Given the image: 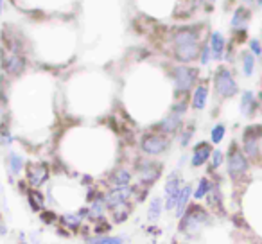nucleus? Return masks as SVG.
Returning a JSON list of instances; mask_svg holds the SVG:
<instances>
[{"label": "nucleus", "instance_id": "nucleus-36", "mask_svg": "<svg viewBox=\"0 0 262 244\" xmlns=\"http://www.w3.org/2000/svg\"><path fill=\"white\" fill-rule=\"evenodd\" d=\"M258 2H260V4H262V0H258Z\"/></svg>", "mask_w": 262, "mask_h": 244}, {"label": "nucleus", "instance_id": "nucleus-35", "mask_svg": "<svg viewBox=\"0 0 262 244\" xmlns=\"http://www.w3.org/2000/svg\"><path fill=\"white\" fill-rule=\"evenodd\" d=\"M0 13H2V0H0Z\"/></svg>", "mask_w": 262, "mask_h": 244}, {"label": "nucleus", "instance_id": "nucleus-22", "mask_svg": "<svg viewBox=\"0 0 262 244\" xmlns=\"http://www.w3.org/2000/svg\"><path fill=\"white\" fill-rule=\"evenodd\" d=\"M212 185H214V183H212L208 178H201L200 183H198V187L194 189V194H192L194 199L200 201V199H203V197H207L208 192L212 190Z\"/></svg>", "mask_w": 262, "mask_h": 244}, {"label": "nucleus", "instance_id": "nucleus-37", "mask_svg": "<svg viewBox=\"0 0 262 244\" xmlns=\"http://www.w3.org/2000/svg\"><path fill=\"white\" fill-rule=\"evenodd\" d=\"M22 244H27V242H22Z\"/></svg>", "mask_w": 262, "mask_h": 244}, {"label": "nucleus", "instance_id": "nucleus-15", "mask_svg": "<svg viewBox=\"0 0 262 244\" xmlns=\"http://www.w3.org/2000/svg\"><path fill=\"white\" fill-rule=\"evenodd\" d=\"M194 190H192V185H183L182 192H180V197H178V205H176V217L182 219L185 210L189 208V203H190V197H192Z\"/></svg>", "mask_w": 262, "mask_h": 244}, {"label": "nucleus", "instance_id": "nucleus-20", "mask_svg": "<svg viewBox=\"0 0 262 244\" xmlns=\"http://www.w3.org/2000/svg\"><path fill=\"white\" fill-rule=\"evenodd\" d=\"M162 210H164V199L162 197H153L149 203V208H147V219L149 221H158L162 215Z\"/></svg>", "mask_w": 262, "mask_h": 244}, {"label": "nucleus", "instance_id": "nucleus-19", "mask_svg": "<svg viewBox=\"0 0 262 244\" xmlns=\"http://www.w3.org/2000/svg\"><path fill=\"white\" fill-rule=\"evenodd\" d=\"M86 244H124L122 237H112V235H86L84 237Z\"/></svg>", "mask_w": 262, "mask_h": 244}, {"label": "nucleus", "instance_id": "nucleus-12", "mask_svg": "<svg viewBox=\"0 0 262 244\" xmlns=\"http://www.w3.org/2000/svg\"><path fill=\"white\" fill-rule=\"evenodd\" d=\"M88 217V208H83L79 212H69V214H63L59 217V223H61L63 228L67 230H79V226L83 225V219Z\"/></svg>", "mask_w": 262, "mask_h": 244}, {"label": "nucleus", "instance_id": "nucleus-26", "mask_svg": "<svg viewBox=\"0 0 262 244\" xmlns=\"http://www.w3.org/2000/svg\"><path fill=\"white\" fill-rule=\"evenodd\" d=\"M250 20V13H248L246 8H239L233 15V20H232V26L233 27H243L244 24Z\"/></svg>", "mask_w": 262, "mask_h": 244}, {"label": "nucleus", "instance_id": "nucleus-29", "mask_svg": "<svg viewBox=\"0 0 262 244\" xmlns=\"http://www.w3.org/2000/svg\"><path fill=\"white\" fill-rule=\"evenodd\" d=\"M225 133H226V128L223 124L214 126V129H212V133H210L212 144H219V142H221V140L225 139Z\"/></svg>", "mask_w": 262, "mask_h": 244}, {"label": "nucleus", "instance_id": "nucleus-10", "mask_svg": "<svg viewBox=\"0 0 262 244\" xmlns=\"http://www.w3.org/2000/svg\"><path fill=\"white\" fill-rule=\"evenodd\" d=\"M200 45H198V41H190V43H180L176 45L174 49V56L178 61L182 63H190L194 61V59L200 56Z\"/></svg>", "mask_w": 262, "mask_h": 244}, {"label": "nucleus", "instance_id": "nucleus-18", "mask_svg": "<svg viewBox=\"0 0 262 244\" xmlns=\"http://www.w3.org/2000/svg\"><path fill=\"white\" fill-rule=\"evenodd\" d=\"M207 97H208V88L205 86V84H200V86L194 90L192 108L194 109H203L205 104H207Z\"/></svg>", "mask_w": 262, "mask_h": 244}, {"label": "nucleus", "instance_id": "nucleus-21", "mask_svg": "<svg viewBox=\"0 0 262 244\" xmlns=\"http://www.w3.org/2000/svg\"><path fill=\"white\" fill-rule=\"evenodd\" d=\"M210 51H212V56H214L215 59H221L223 51H225V38H223L219 33L212 34V38H210Z\"/></svg>", "mask_w": 262, "mask_h": 244}, {"label": "nucleus", "instance_id": "nucleus-4", "mask_svg": "<svg viewBox=\"0 0 262 244\" xmlns=\"http://www.w3.org/2000/svg\"><path fill=\"white\" fill-rule=\"evenodd\" d=\"M137 176L140 185L151 187L162 176V164L153 160H142L137 164Z\"/></svg>", "mask_w": 262, "mask_h": 244}, {"label": "nucleus", "instance_id": "nucleus-38", "mask_svg": "<svg viewBox=\"0 0 262 244\" xmlns=\"http://www.w3.org/2000/svg\"><path fill=\"white\" fill-rule=\"evenodd\" d=\"M174 244H178V242H174Z\"/></svg>", "mask_w": 262, "mask_h": 244}, {"label": "nucleus", "instance_id": "nucleus-33", "mask_svg": "<svg viewBox=\"0 0 262 244\" xmlns=\"http://www.w3.org/2000/svg\"><path fill=\"white\" fill-rule=\"evenodd\" d=\"M192 131H194V129H192V128H189L185 133H183V137H182V146H187V144H189L190 137H192Z\"/></svg>", "mask_w": 262, "mask_h": 244}, {"label": "nucleus", "instance_id": "nucleus-31", "mask_svg": "<svg viewBox=\"0 0 262 244\" xmlns=\"http://www.w3.org/2000/svg\"><path fill=\"white\" fill-rule=\"evenodd\" d=\"M243 66H244V74L246 76H251L253 74V66H255V59H253V56L250 54V52H246V54L243 56Z\"/></svg>", "mask_w": 262, "mask_h": 244}, {"label": "nucleus", "instance_id": "nucleus-3", "mask_svg": "<svg viewBox=\"0 0 262 244\" xmlns=\"http://www.w3.org/2000/svg\"><path fill=\"white\" fill-rule=\"evenodd\" d=\"M214 86H215V92H217L221 97L228 99V97H233L237 94V83L235 79L232 77L228 69L225 66H219L217 72H215V77H214Z\"/></svg>", "mask_w": 262, "mask_h": 244}, {"label": "nucleus", "instance_id": "nucleus-6", "mask_svg": "<svg viewBox=\"0 0 262 244\" xmlns=\"http://www.w3.org/2000/svg\"><path fill=\"white\" fill-rule=\"evenodd\" d=\"M167 147H169V140L164 135H160V133H147L140 140V149H142V153L149 154V157L162 154Z\"/></svg>", "mask_w": 262, "mask_h": 244}, {"label": "nucleus", "instance_id": "nucleus-7", "mask_svg": "<svg viewBox=\"0 0 262 244\" xmlns=\"http://www.w3.org/2000/svg\"><path fill=\"white\" fill-rule=\"evenodd\" d=\"M183 185H182V178L180 174H171L165 182V201H164V208L165 210H174L176 205H178V197L182 192Z\"/></svg>", "mask_w": 262, "mask_h": 244}, {"label": "nucleus", "instance_id": "nucleus-5", "mask_svg": "<svg viewBox=\"0 0 262 244\" xmlns=\"http://www.w3.org/2000/svg\"><path fill=\"white\" fill-rule=\"evenodd\" d=\"M172 79H174L176 84V92L180 94H187L190 88L194 86L198 79V70L190 69V66H178V69L172 70Z\"/></svg>", "mask_w": 262, "mask_h": 244}, {"label": "nucleus", "instance_id": "nucleus-17", "mask_svg": "<svg viewBox=\"0 0 262 244\" xmlns=\"http://www.w3.org/2000/svg\"><path fill=\"white\" fill-rule=\"evenodd\" d=\"M255 109H257V101H255V95L251 94V92H244L243 99H241V112H243V115H246V117L253 115Z\"/></svg>", "mask_w": 262, "mask_h": 244}, {"label": "nucleus", "instance_id": "nucleus-16", "mask_svg": "<svg viewBox=\"0 0 262 244\" xmlns=\"http://www.w3.org/2000/svg\"><path fill=\"white\" fill-rule=\"evenodd\" d=\"M180 126H182V119H180L178 115H169L165 117L164 120L160 122V126H158V129H160L162 133H165V135H172V133H176L180 129Z\"/></svg>", "mask_w": 262, "mask_h": 244}, {"label": "nucleus", "instance_id": "nucleus-23", "mask_svg": "<svg viewBox=\"0 0 262 244\" xmlns=\"http://www.w3.org/2000/svg\"><path fill=\"white\" fill-rule=\"evenodd\" d=\"M244 154L248 158H257L260 154V147H258V140L257 139H246L244 137Z\"/></svg>", "mask_w": 262, "mask_h": 244}, {"label": "nucleus", "instance_id": "nucleus-27", "mask_svg": "<svg viewBox=\"0 0 262 244\" xmlns=\"http://www.w3.org/2000/svg\"><path fill=\"white\" fill-rule=\"evenodd\" d=\"M24 169V160L20 154L16 153H11L9 154V171L13 172V174H20Z\"/></svg>", "mask_w": 262, "mask_h": 244}, {"label": "nucleus", "instance_id": "nucleus-30", "mask_svg": "<svg viewBox=\"0 0 262 244\" xmlns=\"http://www.w3.org/2000/svg\"><path fill=\"white\" fill-rule=\"evenodd\" d=\"M223 160H225V154L221 153V151H214L212 153V157H210V172H214L217 167H221V164H223Z\"/></svg>", "mask_w": 262, "mask_h": 244}, {"label": "nucleus", "instance_id": "nucleus-9", "mask_svg": "<svg viewBox=\"0 0 262 244\" xmlns=\"http://www.w3.org/2000/svg\"><path fill=\"white\" fill-rule=\"evenodd\" d=\"M27 182L33 189H40L45 182L49 180V167L41 162H34V164L27 165Z\"/></svg>", "mask_w": 262, "mask_h": 244}, {"label": "nucleus", "instance_id": "nucleus-2", "mask_svg": "<svg viewBox=\"0 0 262 244\" xmlns=\"http://www.w3.org/2000/svg\"><path fill=\"white\" fill-rule=\"evenodd\" d=\"M226 169H228V176L235 182V180H241L243 176H246L248 169H250V162H248V157L235 146L232 144L228 151V158H226Z\"/></svg>", "mask_w": 262, "mask_h": 244}, {"label": "nucleus", "instance_id": "nucleus-13", "mask_svg": "<svg viewBox=\"0 0 262 244\" xmlns=\"http://www.w3.org/2000/svg\"><path fill=\"white\" fill-rule=\"evenodd\" d=\"M212 153H214V151H212V146L208 142L196 144L192 158H190V165H192V167H201V165H205L208 160H210Z\"/></svg>", "mask_w": 262, "mask_h": 244}, {"label": "nucleus", "instance_id": "nucleus-1", "mask_svg": "<svg viewBox=\"0 0 262 244\" xmlns=\"http://www.w3.org/2000/svg\"><path fill=\"white\" fill-rule=\"evenodd\" d=\"M210 223V214H208L207 208H203L201 205L194 203L189 205V208L185 210L183 217L180 219V232L185 233V235L192 237L196 233H200V230L203 226H207Z\"/></svg>", "mask_w": 262, "mask_h": 244}, {"label": "nucleus", "instance_id": "nucleus-8", "mask_svg": "<svg viewBox=\"0 0 262 244\" xmlns=\"http://www.w3.org/2000/svg\"><path fill=\"white\" fill-rule=\"evenodd\" d=\"M135 194V187H124V189H110L108 192L104 194V203L106 208L113 210L117 207H122V205H127V201L133 197Z\"/></svg>", "mask_w": 262, "mask_h": 244}, {"label": "nucleus", "instance_id": "nucleus-34", "mask_svg": "<svg viewBox=\"0 0 262 244\" xmlns=\"http://www.w3.org/2000/svg\"><path fill=\"white\" fill-rule=\"evenodd\" d=\"M250 47H251V51H253L255 54H260V45H258L257 40H251L250 41Z\"/></svg>", "mask_w": 262, "mask_h": 244}, {"label": "nucleus", "instance_id": "nucleus-25", "mask_svg": "<svg viewBox=\"0 0 262 244\" xmlns=\"http://www.w3.org/2000/svg\"><path fill=\"white\" fill-rule=\"evenodd\" d=\"M27 196H29V201H31V207L34 208V210H40L41 207H43V194L40 192L38 189H31L29 192H27Z\"/></svg>", "mask_w": 262, "mask_h": 244}, {"label": "nucleus", "instance_id": "nucleus-32", "mask_svg": "<svg viewBox=\"0 0 262 244\" xmlns=\"http://www.w3.org/2000/svg\"><path fill=\"white\" fill-rule=\"evenodd\" d=\"M210 47H207V45H205L203 49H201V65H207L208 63V59H210Z\"/></svg>", "mask_w": 262, "mask_h": 244}, {"label": "nucleus", "instance_id": "nucleus-14", "mask_svg": "<svg viewBox=\"0 0 262 244\" xmlns=\"http://www.w3.org/2000/svg\"><path fill=\"white\" fill-rule=\"evenodd\" d=\"M131 185V172L127 169H117L110 176V189H124Z\"/></svg>", "mask_w": 262, "mask_h": 244}, {"label": "nucleus", "instance_id": "nucleus-11", "mask_svg": "<svg viewBox=\"0 0 262 244\" xmlns=\"http://www.w3.org/2000/svg\"><path fill=\"white\" fill-rule=\"evenodd\" d=\"M2 63H4V69L9 76H20V74L24 72V69H26V59H24V56L16 54V52H13V51H11V54H8V56L4 54Z\"/></svg>", "mask_w": 262, "mask_h": 244}, {"label": "nucleus", "instance_id": "nucleus-28", "mask_svg": "<svg viewBox=\"0 0 262 244\" xmlns=\"http://www.w3.org/2000/svg\"><path fill=\"white\" fill-rule=\"evenodd\" d=\"M110 230H112V225H110V223L106 221L104 217H102V219H99V221H95L94 235H106Z\"/></svg>", "mask_w": 262, "mask_h": 244}, {"label": "nucleus", "instance_id": "nucleus-24", "mask_svg": "<svg viewBox=\"0 0 262 244\" xmlns=\"http://www.w3.org/2000/svg\"><path fill=\"white\" fill-rule=\"evenodd\" d=\"M129 212H131V207L129 205H122V207H117V208H113L112 210V219H113V223H124L127 217H129Z\"/></svg>", "mask_w": 262, "mask_h": 244}]
</instances>
